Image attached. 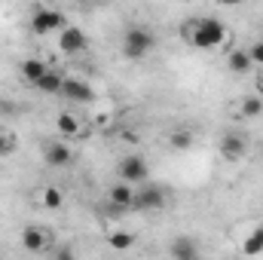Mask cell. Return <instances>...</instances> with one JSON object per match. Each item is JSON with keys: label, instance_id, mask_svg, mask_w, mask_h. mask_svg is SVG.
Here are the masks:
<instances>
[{"label": "cell", "instance_id": "22", "mask_svg": "<svg viewBox=\"0 0 263 260\" xmlns=\"http://www.w3.org/2000/svg\"><path fill=\"white\" fill-rule=\"evenodd\" d=\"M245 52H248L251 65H260V67H263V40H257V43H251V46H248Z\"/></svg>", "mask_w": 263, "mask_h": 260}, {"label": "cell", "instance_id": "19", "mask_svg": "<svg viewBox=\"0 0 263 260\" xmlns=\"http://www.w3.org/2000/svg\"><path fill=\"white\" fill-rule=\"evenodd\" d=\"M193 141H196V138H193L190 129H175L168 135V147H172V150H190Z\"/></svg>", "mask_w": 263, "mask_h": 260}, {"label": "cell", "instance_id": "1", "mask_svg": "<svg viewBox=\"0 0 263 260\" xmlns=\"http://www.w3.org/2000/svg\"><path fill=\"white\" fill-rule=\"evenodd\" d=\"M181 37H184L193 49H220V46H227V40H230L223 22H220V18H211V15L184 22V25H181Z\"/></svg>", "mask_w": 263, "mask_h": 260}, {"label": "cell", "instance_id": "13", "mask_svg": "<svg viewBox=\"0 0 263 260\" xmlns=\"http://www.w3.org/2000/svg\"><path fill=\"white\" fill-rule=\"evenodd\" d=\"M46 70H49V65L40 62V59H25V62H22V77H25V83H31V86H37V83L46 77Z\"/></svg>", "mask_w": 263, "mask_h": 260}, {"label": "cell", "instance_id": "23", "mask_svg": "<svg viewBox=\"0 0 263 260\" xmlns=\"http://www.w3.org/2000/svg\"><path fill=\"white\" fill-rule=\"evenodd\" d=\"M52 260H77V257H73V251H70V245H59V248L52 251Z\"/></svg>", "mask_w": 263, "mask_h": 260}, {"label": "cell", "instance_id": "26", "mask_svg": "<svg viewBox=\"0 0 263 260\" xmlns=\"http://www.w3.org/2000/svg\"><path fill=\"white\" fill-rule=\"evenodd\" d=\"M199 260H202V257H199Z\"/></svg>", "mask_w": 263, "mask_h": 260}, {"label": "cell", "instance_id": "10", "mask_svg": "<svg viewBox=\"0 0 263 260\" xmlns=\"http://www.w3.org/2000/svg\"><path fill=\"white\" fill-rule=\"evenodd\" d=\"M245 150H248V141H245L239 132H227V135L220 138V153H223V159L236 162V159L245 156Z\"/></svg>", "mask_w": 263, "mask_h": 260}, {"label": "cell", "instance_id": "9", "mask_svg": "<svg viewBox=\"0 0 263 260\" xmlns=\"http://www.w3.org/2000/svg\"><path fill=\"white\" fill-rule=\"evenodd\" d=\"M43 159H46L49 169H65V165L73 162V150L67 147L65 141H52V144L43 147Z\"/></svg>", "mask_w": 263, "mask_h": 260}, {"label": "cell", "instance_id": "18", "mask_svg": "<svg viewBox=\"0 0 263 260\" xmlns=\"http://www.w3.org/2000/svg\"><path fill=\"white\" fill-rule=\"evenodd\" d=\"M239 114H242L245 120L260 117V114H263V98H260V95H245V98H242V104H239Z\"/></svg>", "mask_w": 263, "mask_h": 260}, {"label": "cell", "instance_id": "7", "mask_svg": "<svg viewBox=\"0 0 263 260\" xmlns=\"http://www.w3.org/2000/svg\"><path fill=\"white\" fill-rule=\"evenodd\" d=\"M49 245H52V239H49V233H46L43 227H25V230H22V248H25V251L43 254Z\"/></svg>", "mask_w": 263, "mask_h": 260}, {"label": "cell", "instance_id": "4", "mask_svg": "<svg viewBox=\"0 0 263 260\" xmlns=\"http://www.w3.org/2000/svg\"><path fill=\"white\" fill-rule=\"evenodd\" d=\"M117 175H120V181H123V184H129V187H138V184H144V181H147L150 169H147L144 156H138V153H129V156H123V159H120V165H117Z\"/></svg>", "mask_w": 263, "mask_h": 260}, {"label": "cell", "instance_id": "20", "mask_svg": "<svg viewBox=\"0 0 263 260\" xmlns=\"http://www.w3.org/2000/svg\"><path fill=\"white\" fill-rule=\"evenodd\" d=\"M107 245L114 251H129L135 245V233H126V230H117V233H107Z\"/></svg>", "mask_w": 263, "mask_h": 260}, {"label": "cell", "instance_id": "2", "mask_svg": "<svg viewBox=\"0 0 263 260\" xmlns=\"http://www.w3.org/2000/svg\"><path fill=\"white\" fill-rule=\"evenodd\" d=\"M67 28V18L65 12H59V9H52V6H34V12H31V31L34 34H52V31H65Z\"/></svg>", "mask_w": 263, "mask_h": 260}, {"label": "cell", "instance_id": "6", "mask_svg": "<svg viewBox=\"0 0 263 260\" xmlns=\"http://www.w3.org/2000/svg\"><path fill=\"white\" fill-rule=\"evenodd\" d=\"M165 205V190L156 187V184H144L135 190V208L138 211H153V208H162Z\"/></svg>", "mask_w": 263, "mask_h": 260}, {"label": "cell", "instance_id": "25", "mask_svg": "<svg viewBox=\"0 0 263 260\" xmlns=\"http://www.w3.org/2000/svg\"><path fill=\"white\" fill-rule=\"evenodd\" d=\"M260 92H263V73H260Z\"/></svg>", "mask_w": 263, "mask_h": 260}, {"label": "cell", "instance_id": "12", "mask_svg": "<svg viewBox=\"0 0 263 260\" xmlns=\"http://www.w3.org/2000/svg\"><path fill=\"white\" fill-rule=\"evenodd\" d=\"M62 86H65V73L62 70H55V67H49L46 70V77L34 86L37 92H43V95H62Z\"/></svg>", "mask_w": 263, "mask_h": 260}, {"label": "cell", "instance_id": "21", "mask_svg": "<svg viewBox=\"0 0 263 260\" xmlns=\"http://www.w3.org/2000/svg\"><path fill=\"white\" fill-rule=\"evenodd\" d=\"M40 205L49 208V211H55V208L65 205V193H62L59 187H43V193H40Z\"/></svg>", "mask_w": 263, "mask_h": 260}, {"label": "cell", "instance_id": "16", "mask_svg": "<svg viewBox=\"0 0 263 260\" xmlns=\"http://www.w3.org/2000/svg\"><path fill=\"white\" fill-rule=\"evenodd\" d=\"M172 260H199L193 239H175L172 242Z\"/></svg>", "mask_w": 263, "mask_h": 260}, {"label": "cell", "instance_id": "11", "mask_svg": "<svg viewBox=\"0 0 263 260\" xmlns=\"http://www.w3.org/2000/svg\"><path fill=\"white\" fill-rule=\"evenodd\" d=\"M107 202L117 208V211H129V208H135V187H129V184H114L110 190H107Z\"/></svg>", "mask_w": 263, "mask_h": 260}, {"label": "cell", "instance_id": "14", "mask_svg": "<svg viewBox=\"0 0 263 260\" xmlns=\"http://www.w3.org/2000/svg\"><path fill=\"white\" fill-rule=\"evenodd\" d=\"M55 123H59V132H62L65 138H77V135H83V120L73 117V114H67V110L55 117Z\"/></svg>", "mask_w": 263, "mask_h": 260}, {"label": "cell", "instance_id": "15", "mask_svg": "<svg viewBox=\"0 0 263 260\" xmlns=\"http://www.w3.org/2000/svg\"><path fill=\"white\" fill-rule=\"evenodd\" d=\"M227 67H230V73H248L254 65H251V59H248L245 49H230V55H227Z\"/></svg>", "mask_w": 263, "mask_h": 260}, {"label": "cell", "instance_id": "17", "mask_svg": "<svg viewBox=\"0 0 263 260\" xmlns=\"http://www.w3.org/2000/svg\"><path fill=\"white\" fill-rule=\"evenodd\" d=\"M242 254H248V257L263 254V227H257L254 233L245 236V242H242Z\"/></svg>", "mask_w": 263, "mask_h": 260}, {"label": "cell", "instance_id": "5", "mask_svg": "<svg viewBox=\"0 0 263 260\" xmlns=\"http://www.w3.org/2000/svg\"><path fill=\"white\" fill-rule=\"evenodd\" d=\"M86 46H89V37H86V31L77 28V25H67L65 31L59 34V49H62L65 55H77V52H83Z\"/></svg>", "mask_w": 263, "mask_h": 260}, {"label": "cell", "instance_id": "3", "mask_svg": "<svg viewBox=\"0 0 263 260\" xmlns=\"http://www.w3.org/2000/svg\"><path fill=\"white\" fill-rule=\"evenodd\" d=\"M153 34H150V28H141V25H132L129 31L123 34V52H126V59H144V55H150V49H153Z\"/></svg>", "mask_w": 263, "mask_h": 260}, {"label": "cell", "instance_id": "8", "mask_svg": "<svg viewBox=\"0 0 263 260\" xmlns=\"http://www.w3.org/2000/svg\"><path fill=\"white\" fill-rule=\"evenodd\" d=\"M62 98L67 101H80V104H89L95 101V89L83 80H73V77H65V86H62Z\"/></svg>", "mask_w": 263, "mask_h": 260}, {"label": "cell", "instance_id": "24", "mask_svg": "<svg viewBox=\"0 0 263 260\" xmlns=\"http://www.w3.org/2000/svg\"><path fill=\"white\" fill-rule=\"evenodd\" d=\"M6 153H12V138H6L0 132V156H6Z\"/></svg>", "mask_w": 263, "mask_h": 260}]
</instances>
